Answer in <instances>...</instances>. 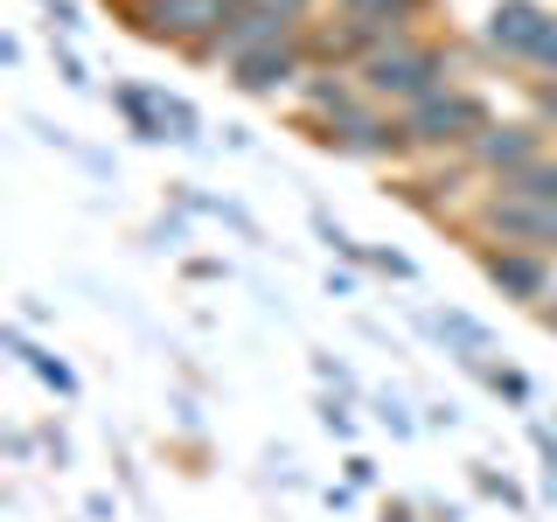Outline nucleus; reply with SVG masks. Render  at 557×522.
Masks as SVG:
<instances>
[{"label":"nucleus","instance_id":"nucleus-1","mask_svg":"<svg viewBox=\"0 0 557 522\" xmlns=\"http://www.w3.org/2000/svg\"><path fill=\"white\" fill-rule=\"evenodd\" d=\"M223 14H231V0H147L139 22L153 35H209V28H223Z\"/></svg>","mask_w":557,"mask_h":522},{"label":"nucleus","instance_id":"nucleus-2","mask_svg":"<svg viewBox=\"0 0 557 522\" xmlns=\"http://www.w3.org/2000/svg\"><path fill=\"white\" fill-rule=\"evenodd\" d=\"M432 70H440L432 49H383V57H370V84L376 91H397V98H418L432 84Z\"/></svg>","mask_w":557,"mask_h":522},{"label":"nucleus","instance_id":"nucleus-3","mask_svg":"<svg viewBox=\"0 0 557 522\" xmlns=\"http://www.w3.org/2000/svg\"><path fill=\"white\" fill-rule=\"evenodd\" d=\"M487 35H495L502 49H522V57H544V42H550V22H544V8H530V0H502L495 8V22H487Z\"/></svg>","mask_w":557,"mask_h":522},{"label":"nucleus","instance_id":"nucleus-4","mask_svg":"<svg viewBox=\"0 0 557 522\" xmlns=\"http://www.w3.org/2000/svg\"><path fill=\"white\" fill-rule=\"evenodd\" d=\"M474 126H481V112L467 98H425L411 112V133L418 139H460V133H474Z\"/></svg>","mask_w":557,"mask_h":522},{"label":"nucleus","instance_id":"nucleus-5","mask_svg":"<svg viewBox=\"0 0 557 522\" xmlns=\"http://www.w3.org/2000/svg\"><path fill=\"white\" fill-rule=\"evenodd\" d=\"M495 223H502L509 237H536V244H557V202L530 209V196H509V202H495Z\"/></svg>","mask_w":557,"mask_h":522},{"label":"nucleus","instance_id":"nucleus-6","mask_svg":"<svg viewBox=\"0 0 557 522\" xmlns=\"http://www.w3.org/2000/svg\"><path fill=\"white\" fill-rule=\"evenodd\" d=\"M237 77L251 84V91H272V84H286V77H293L286 42H272V49H244V57H237Z\"/></svg>","mask_w":557,"mask_h":522},{"label":"nucleus","instance_id":"nucleus-7","mask_svg":"<svg viewBox=\"0 0 557 522\" xmlns=\"http://www.w3.org/2000/svg\"><path fill=\"white\" fill-rule=\"evenodd\" d=\"M342 8L356 14V22H370V28H397V22L418 8V0H342Z\"/></svg>","mask_w":557,"mask_h":522},{"label":"nucleus","instance_id":"nucleus-8","mask_svg":"<svg viewBox=\"0 0 557 522\" xmlns=\"http://www.w3.org/2000/svg\"><path fill=\"white\" fill-rule=\"evenodd\" d=\"M487 272H495V278H502L509 293H522V300H530V293L544 286V272H536L530 258H487Z\"/></svg>","mask_w":557,"mask_h":522},{"label":"nucleus","instance_id":"nucleus-9","mask_svg":"<svg viewBox=\"0 0 557 522\" xmlns=\"http://www.w3.org/2000/svg\"><path fill=\"white\" fill-rule=\"evenodd\" d=\"M516 196H536V202H557V167H522V174H516Z\"/></svg>","mask_w":557,"mask_h":522},{"label":"nucleus","instance_id":"nucleus-10","mask_svg":"<svg viewBox=\"0 0 557 522\" xmlns=\"http://www.w3.org/2000/svg\"><path fill=\"white\" fill-rule=\"evenodd\" d=\"M487 161H530V139L509 133V139H487Z\"/></svg>","mask_w":557,"mask_h":522},{"label":"nucleus","instance_id":"nucleus-11","mask_svg":"<svg viewBox=\"0 0 557 522\" xmlns=\"http://www.w3.org/2000/svg\"><path fill=\"white\" fill-rule=\"evenodd\" d=\"M307 0H251V14H272V22H293Z\"/></svg>","mask_w":557,"mask_h":522},{"label":"nucleus","instance_id":"nucleus-12","mask_svg":"<svg viewBox=\"0 0 557 522\" xmlns=\"http://www.w3.org/2000/svg\"><path fill=\"white\" fill-rule=\"evenodd\" d=\"M544 63H557V35H550V42H544Z\"/></svg>","mask_w":557,"mask_h":522},{"label":"nucleus","instance_id":"nucleus-13","mask_svg":"<svg viewBox=\"0 0 557 522\" xmlns=\"http://www.w3.org/2000/svg\"><path fill=\"white\" fill-rule=\"evenodd\" d=\"M550 321H557V307H550Z\"/></svg>","mask_w":557,"mask_h":522}]
</instances>
